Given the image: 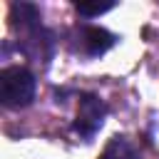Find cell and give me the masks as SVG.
I'll return each mask as SVG.
<instances>
[{
  "instance_id": "cell-1",
  "label": "cell",
  "mask_w": 159,
  "mask_h": 159,
  "mask_svg": "<svg viewBox=\"0 0 159 159\" xmlns=\"http://www.w3.org/2000/svg\"><path fill=\"white\" fill-rule=\"evenodd\" d=\"M40 10L30 2H15L10 7V25L20 35L22 52L35 60H50L52 55V35L40 22Z\"/></svg>"
},
{
  "instance_id": "cell-6",
  "label": "cell",
  "mask_w": 159,
  "mask_h": 159,
  "mask_svg": "<svg viewBox=\"0 0 159 159\" xmlns=\"http://www.w3.org/2000/svg\"><path fill=\"white\" fill-rule=\"evenodd\" d=\"M114 5L112 2H104V5H87V2H77L75 5V10L80 12V15H84V17H97V15H102V12H109Z\"/></svg>"
},
{
  "instance_id": "cell-3",
  "label": "cell",
  "mask_w": 159,
  "mask_h": 159,
  "mask_svg": "<svg viewBox=\"0 0 159 159\" xmlns=\"http://www.w3.org/2000/svg\"><path fill=\"white\" fill-rule=\"evenodd\" d=\"M104 114H107V107L104 102L97 97V94H82L80 97V107H77V119H75V132L82 137V139H92L94 132L102 127L104 122Z\"/></svg>"
},
{
  "instance_id": "cell-4",
  "label": "cell",
  "mask_w": 159,
  "mask_h": 159,
  "mask_svg": "<svg viewBox=\"0 0 159 159\" xmlns=\"http://www.w3.org/2000/svg\"><path fill=\"white\" fill-rule=\"evenodd\" d=\"M117 42V37L112 32H107L104 27H97V25H87L80 30V45H82V52L89 55V57H97V55H104L112 45Z\"/></svg>"
},
{
  "instance_id": "cell-2",
  "label": "cell",
  "mask_w": 159,
  "mask_h": 159,
  "mask_svg": "<svg viewBox=\"0 0 159 159\" xmlns=\"http://www.w3.org/2000/svg\"><path fill=\"white\" fill-rule=\"evenodd\" d=\"M35 97V75L27 67L12 65L0 72V102L5 107H27Z\"/></svg>"
},
{
  "instance_id": "cell-5",
  "label": "cell",
  "mask_w": 159,
  "mask_h": 159,
  "mask_svg": "<svg viewBox=\"0 0 159 159\" xmlns=\"http://www.w3.org/2000/svg\"><path fill=\"white\" fill-rule=\"evenodd\" d=\"M137 157V152H134V144L127 139V137H112L107 144H104V149H102V154H99V159H134Z\"/></svg>"
}]
</instances>
